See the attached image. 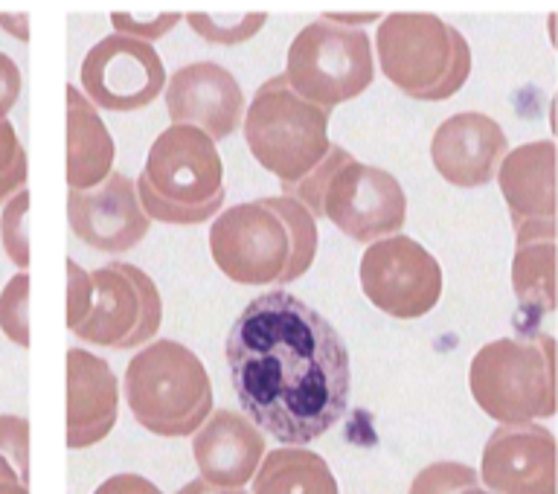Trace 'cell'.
<instances>
[{
	"label": "cell",
	"instance_id": "cell-1",
	"mask_svg": "<svg viewBox=\"0 0 558 494\" xmlns=\"http://www.w3.org/2000/svg\"><path fill=\"white\" fill-rule=\"evenodd\" d=\"M225 356L244 417L286 448H305L347 413V344L317 309L282 288L244 305Z\"/></svg>",
	"mask_w": 558,
	"mask_h": 494
},
{
	"label": "cell",
	"instance_id": "cell-2",
	"mask_svg": "<svg viewBox=\"0 0 558 494\" xmlns=\"http://www.w3.org/2000/svg\"><path fill=\"white\" fill-rule=\"evenodd\" d=\"M317 218L288 195L235 204L209 227V253L235 286H288L314 265Z\"/></svg>",
	"mask_w": 558,
	"mask_h": 494
},
{
	"label": "cell",
	"instance_id": "cell-3",
	"mask_svg": "<svg viewBox=\"0 0 558 494\" xmlns=\"http://www.w3.org/2000/svg\"><path fill=\"white\" fill-rule=\"evenodd\" d=\"M282 192L361 244L396 236L408 221V195L396 174L361 164L340 146H331L303 181Z\"/></svg>",
	"mask_w": 558,
	"mask_h": 494
},
{
	"label": "cell",
	"instance_id": "cell-4",
	"mask_svg": "<svg viewBox=\"0 0 558 494\" xmlns=\"http://www.w3.org/2000/svg\"><path fill=\"white\" fill-rule=\"evenodd\" d=\"M134 190L148 221L204 225L225 204V164L216 143L195 125H169L148 148Z\"/></svg>",
	"mask_w": 558,
	"mask_h": 494
},
{
	"label": "cell",
	"instance_id": "cell-5",
	"mask_svg": "<svg viewBox=\"0 0 558 494\" xmlns=\"http://www.w3.org/2000/svg\"><path fill=\"white\" fill-rule=\"evenodd\" d=\"M378 68L392 87L418 103H445L471 76L465 35L434 12H392L375 33Z\"/></svg>",
	"mask_w": 558,
	"mask_h": 494
},
{
	"label": "cell",
	"instance_id": "cell-6",
	"mask_svg": "<svg viewBox=\"0 0 558 494\" xmlns=\"http://www.w3.org/2000/svg\"><path fill=\"white\" fill-rule=\"evenodd\" d=\"M122 393L131 417L148 434H195L213 413V382L201 358L178 340H155L129 361Z\"/></svg>",
	"mask_w": 558,
	"mask_h": 494
},
{
	"label": "cell",
	"instance_id": "cell-7",
	"mask_svg": "<svg viewBox=\"0 0 558 494\" xmlns=\"http://www.w3.org/2000/svg\"><path fill=\"white\" fill-rule=\"evenodd\" d=\"M469 387L477 408L500 425L556 417V340L544 332L492 340L471 361Z\"/></svg>",
	"mask_w": 558,
	"mask_h": 494
},
{
	"label": "cell",
	"instance_id": "cell-8",
	"mask_svg": "<svg viewBox=\"0 0 558 494\" xmlns=\"http://www.w3.org/2000/svg\"><path fill=\"white\" fill-rule=\"evenodd\" d=\"M329 111L300 99L286 79L270 76L247 105L242 129L256 164L288 190L329 155Z\"/></svg>",
	"mask_w": 558,
	"mask_h": 494
},
{
	"label": "cell",
	"instance_id": "cell-9",
	"mask_svg": "<svg viewBox=\"0 0 558 494\" xmlns=\"http://www.w3.org/2000/svg\"><path fill=\"white\" fill-rule=\"evenodd\" d=\"M282 79L300 99L331 113L373 85V41L364 29H343L317 17L294 35Z\"/></svg>",
	"mask_w": 558,
	"mask_h": 494
},
{
	"label": "cell",
	"instance_id": "cell-10",
	"mask_svg": "<svg viewBox=\"0 0 558 494\" xmlns=\"http://www.w3.org/2000/svg\"><path fill=\"white\" fill-rule=\"evenodd\" d=\"M90 305L73 335L105 349H140L163 323V300L155 279L129 262H108L90 274Z\"/></svg>",
	"mask_w": 558,
	"mask_h": 494
},
{
	"label": "cell",
	"instance_id": "cell-11",
	"mask_svg": "<svg viewBox=\"0 0 558 494\" xmlns=\"http://www.w3.org/2000/svg\"><path fill=\"white\" fill-rule=\"evenodd\" d=\"M364 297L396 321H416L436 309L442 297V265L410 236H387L366 244L361 256Z\"/></svg>",
	"mask_w": 558,
	"mask_h": 494
},
{
	"label": "cell",
	"instance_id": "cell-12",
	"mask_svg": "<svg viewBox=\"0 0 558 494\" xmlns=\"http://www.w3.org/2000/svg\"><path fill=\"white\" fill-rule=\"evenodd\" d=\"M78 79L94 108L129 113L163 94L166 68L151 44L111 33L87 50Z\"/></svg>",
	"mask_w": 558,
	"mask_h": 494
},
{
	"label": "cell",
	"instance_id": "cell-13",
	"mask_svg": "<svg viewBox=\"0 0 558 494\" xmlns=\"http://www.w3.org/2000/svg\"><path fill=\"white\" fill-rule=\"evenodd\" d=\"M477 478L495 494H556V436L535 422L497 425Z\"/></svg>",
	"mask_w": 558,
	"mask_h": 494
},
{
	"label": "cell",
	"instance_id": "cell-14",
	"mask_svg": "<svg viewBox=\"0 0 558 494\" xmlns=\"http://www.w3.org/2000/svg\"><path fill=\"white\" fill-rule=\"evenodd\" d=\"M166 111L172 125H195L218 143L242 125L244 91L221 64L192 61L166 76Z\"/></svg>",
	"mask_w": 558,
	"mask_h": 494
},
{
	"label": "cell",
	"instance_id": "cell-15",
	"mask_svg": "<svg viewBox=\"0 0 558 494\" xmlns=\"http://www.w3.org/2000/svg\"><path fill=\"white\" fill-rule=\"evenodd\" d=\"M68 216L76 239L102 253H125L137 248L151 227L140 207L134 181L122 172H111L94 190H70Z\"/></svg>",
	"mask_w": 558,
	"mask_h": 494
},
{
	"label": "cell",
	"instance_id": "cell-16",
	"mask_svg": "<svg viewBox=\"0 0 558 494\" xmlns=\"http://www.w3.org/2000/svg\"><path fill=\"white\" fill-rule=\"evenodd\" d=\"M509 152L504 129L488 113L460 111L439 122L430 140V160L445 181L460 190H480L495 181Z\"/></svg>",
	"mask_w": 558,
	"mask_h": 494
},
{
	"label": "cell",
	"instance_id": "cell-17",
	"mask_svg": "<svg viewBox=\"0 0 558 494\" xmlns=\"http://www.w3.org/2000/svg\"><path fill=\"white\" fill-rule=\"evenodd\" d=\"M265 434L235 410H213L192 436V454L207 480L218 489H244L265 457Z\"/></svg>",
	"mask_w": 558,
	"mask_h": 494
},
{
	"label": "cell",
	"instance_id": "cell-18",
	"mask_svg": "<svg viewBox=\"0 0 558 494\" xmlns=\"http://www.w3.org/2000/svg\"><path fill=\"white\" fill-rule=\"evenodd\" d=\"M120 417V384L99 356L68 352V448L82 451L102 443Z\"/></svg>",
	"mask_w": 558,
	"mask_h": 494
},
{
	"label": "cell",
	"instance_id": "cell-19",
	"mask_svg": "<svg viewBox=\"0 0 558 494\" xmlns=\"http://www.w3.org/2000/svg\"><path fill=\"white\" fill-rule=\"evenodd\" d=\"M495 178L504 192L514 230L556 225V143L553 140H535L506 152Z\"/></svg>",
	"mask_w": 558,
	"mask_h": 494
},
{
	"label": "cell",
	"instance_id": "cell-20",
	"mask_svg": "<svg viewBox=\"0 0 558 494\" xmlns=\"http://www.w3.org/2000/svg\"><path fill=\"white\" fill-rule=\"evenodd\" d=\"M64 96H68V186L73 192L94 190L113 172L117 146L99 111L87 103L78 87L68 85Z\"/></svg>",
	"mask_w": 558,
	"mask_h": 494
},
{
	"label": "cell",
	"instance_id": "cell-21",
	"mask_svg": "<svg viewBox=\"0 0 558 494\" xmlns=\"http://www.w3.org/2000/svg\"><path fill=\"white\" fill-rule=\"evenodd\" d=\"M512 288L521 317L538 323L556 309V225L514 230Z\"/></svg>",
	"mask_w": 558,
	"mask_h": 494
},
{
	"label": "cell",
	"instance_id": "cell-22",
	"mask_svg": "<svg viewBox=\"0 0 558 494\" xmlns=\"http://www.w3.org/2000/svg\"><path fill=\"white\" fill-rule=\"evenodd\" d=\"M251 494H338L329 462L308 448H277L262 457Z\"/></svg>",
	"mask_w": 558,
	"mask_h": 494
},
{
	"label": "cell",
	"instance_id": "cell-23",
	"mask_svg": "<svg viewBox=\"0 0 558 494\" xmlns=\"http://www.w3.org/2000/svg\"><path fill=\"white\" fill-rule=\"evenodd\" d=\"M186 21L204 41L233 47V44L251 41L253 35H259L262 26L268 24V15L265 12H239V15H230V12H213V15L209 12H190Z\"/></svg>",
	"mask_w": 558,
	"mask_h": 494
},
{
	"label": "cell",
	"instance_id": "cell-24",
	"mask_svg": "<svg viewBox=\"0 0 558 494\" xmlns=\"http://www.w3.org/2000/svg\"><path fill=\"white\" fill-rule=\"evenodd\" d=\"M26 213H29V192L24 186V190L15 192L3 204V216H0V242H3L9 262L17 270L29 268V225H26Z\"/></svg>",
	"mask_w": 558,
	"mask_h": 494
},
{
	"label": "cell",
	"instance_id": "cell-25",
	"mask_svg": "<svg viewBox=\"0 0 558 494\" xmlns=\"http://www.w3.org/2000/svg\"><path fill=\"white\" fill-rule=\"evenodd\" d=\"M29 277L26 270L9 279L7 288L0 291V332L7 335L15 347H29Z\"/></svg>",
	"mask_w": 558,
	"mask_h": 494
},
{
	"label": "cell",
	"instance_id": "cell-26",
	"mask_svg": "<svg viewBox=\"0 0 558 494\" xmlns=\"http://www.w3.org/2000/svg\"><path fill=\"white\" fill-rule=\"evenodd\" d=\"M26 186V148L17 140L15 125L0 120V204Z\"/></svg>",
	"mask_w": 558,
	"mask_h": 494
},
{
	"label": "cell",
	"instance_id": "cell-27",
	"mask_svg": "<svg viewBox=\"0 0 558 494\" xmlns=\"http://www.w3.org/2000/svg\"><path fill=\"white\" fill-rule=\"evenodd\" d=\"M480 483L477 469H471L465 462H434L413 478L408 494H453L465 486Z\"/></svg>",
	"mask_w": 558,
	"mask_h": 494
},
{
	"label": "cell",
	"instance_id": "cell-28",
	"mask_svg": "<svg viewBox=\"0 0 558 494\" xmlns=\"http://www.w3.org/2000/svg\"><path fill=\"white\" fill-rule=\"evenodd\" d=\"M181 12H160V15H134V12H113L111 24L117 29V35H129V38H137V41L151 44L155 38H163L181 24Z\"/></svg>",
	"mask_w": 558,
	"mask_h": 494
},
{
	"label": "cell",
	"instance_id": "cell-29",
	"mask_svg": "<svg viewBox=\"0 0 558 494\" xmlns=\"http://www.w3.org/2000/svg\"><path fill=\"white\" fill-rule=\"evenodd\" d=\"M0 457L12 462L17 478L29 483V422L21 417H0Z\"/></svg>",
	"mask_w": 558,
	"mask_h": 494
},
{
	"label": "cell",
	"instance_id": "cell-30",
	"mask_svg": "<svg viewBox=\"0 0 558 494\" xmlns=\"http://www.w3.org/2000/svg\"><path fill=\"white\" fill-rule=\"evenodd\" d=\"M90 274L78 262L68 260V329L73 332L78 323L85 321L87 305H90Z\"/></svg>",
	"mask_w": 558,
	"mask_h": 494
},
{
	"label": "cell",
	"instance_id": "cell-31",
	"mask_svg": "<svg viewBox=\"0 0 558 494\" xmlns=\"http://www.w3.org/2000/svg\"><path fill=\"white\" fill-rule=\"evenodd\" d=\"M21 96V70L7 52H0V120H7V113L15 108Z\"/></svg>",
	"mask_w": 558,
	"mask_h": 494
},
{
	"label": "cell",
	"instance_id": "cell-32",
	"mask_svg": "<svg viewBox=\"0 0 558 494\" xmlns=\"http://www.w3.org/2000/svg\"><path fill=\"white\" fill-rule=\"evenodd\" d=\"M94 494H163L151 480L140 474H113Z\"/></svg>",
	"mask_w": 558,
	"mask_h": 494
},
{
	"label": "cell",
	"instance_id": "cell-33",
	"mask_svg": "<svg viewBox=\"0 0 558 494\" xmlns=\"http://www.w3.org/2000/svg\"><path fill=\"white\" fill-rule=\"evenodd\" d=\"M326 21L331 24L343 26V29H361L366 24H375V21H381V12H326Z\"/></svg>",
	"mask_w": 558,
	"mask_h": 494
},
{
	"label": "cell",
	"instance_id": "cell-34",
	"mask_svg": "<svg viewBox=\"0 0 558 494\" xmlns=\"http://www.w3.org/2000/svg\"><path fill=\"white\" fill-rule=\"evenodd\" d=\"M0 494H29L26 483L17 478V471L12 469V462L0 457Z\"/></svg>",
	"mask_w": 558,
	"mask_h": 494
},
{
	"label": "cell",
	"instance_id": "cell-35",
	"mask_svg": "<svg viewBox=\"0 0 558 494\" xmlns=\"http://www.w3.org/2000/svg\"><path fill=\"white\" fill-rule=\"evenodd\" d=\"M174 494H247L244 489H218L213 486V483H207V480H190L186 486L178 489Z\"/></svg>",
	"mask_w": 558,
	"mask_h": 494
},
{
	"label": "cell",
	"instance_id": "cell-36",
	"mask_svg": "<svg viewBox=\"0 0 558 494\" xmlns=\"http://www.w3.org/2000/svg\"><path fill=\"white\" fill-rule=\"evenodd\" d=\"M453 494H495V492H488L486 486L474 483V486H465V489H460V492H453Z\"/></svg>",
	"mask_w": 558,
	"mask_h": 494
}]
</instances>
